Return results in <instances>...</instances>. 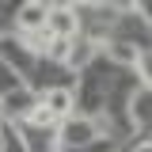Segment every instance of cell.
Here are the masks:
<instances>
[{
	"label": "cell",
	"instance_id": "2",
	"mask_svg": "<svg viewBox=\"0 0 152 152\" xmlns=\"http://www.w3.org/2000/svg\"><path fill=\"white\" fill-rule=\"evenodd\" d=\"M57 141L65 148H84V145L95 141V122H88V118H69L61 126V133H57Z\"/></svg>",
	"mask_w": 152,
	"mask_h": 152
},
{
	"label": "cell",
	"instance_id": "3",
	"mask_svg": "<svg viewBox=\"0 0 152 152\" xmlns=\"http://www.w3.org/2000/svg\"><path fill=\"white\" fill-rule=\"evenodd\" d=\"M46 19H50V4L46 0H27L23 12H19V31H27V34L46 31Z\"/></svg>",
	"mask_w": 152,
	"mask_h": 152
},
{
	"label": "cell",
	"instance_id": "5",
	"mask_svg": "<svg viewBox=\"0 0 152 152\" xmlns=\"http://www.w3.org/2000/svg\"><path fill=\"white\" fill-rule=\"evenodd\" d=\"M46 53L53 57V61H72V38H53Z\"/></svg>",
	"mask_w": 152,
	"mask_h": 152
},
{
	"label": "cell",
	"instance_id": "4",
	"mask_svg": "<svg viewBox=\"0 0 152 152\" xmlns=\"http://www.w3.org/2000/svg\"><path fill=\"white\" fill-rule=\"evenodd\" d=\"M42 103H46L57 118H69V114H72V107H76V99H72V91H69V88H50V91L42 95Z\"/></svg>",
	"mask_w": 152,
	"mask_h": 152
},
{
	"label": "cell",
	"instance_id": "7",
	"mask_svg": "<svg viewBox=\"0 0 152 152\" xmlns=\"http://www.w3.org/2000/svg\"><path fill=\"white\" fill-rule=\"evenodd\" d=\"M137 69H141V76H145V84L152 88V53H141V57H137Z\"/></svg>",
	"mask_w": 152,
	"mask_h": 152
},
{
	"label": "cell",
	"instance_id": "6",
	"mask_svg": "<svg viewBox=\"0 0 152 152\" xmlns=\"http://www.w3.org/2000/svg\"><path fill=\"white\" fill-rule=\"evenodd\" d=\"M27 118H31V122H34V126H53V122H57V114L50 110V107H46V103H42V99H38L34 107H31V114H27Z\"/></svg>",
	"mask_w": 152,
	"mask_h": 152
},
{
	"label": "cell",
	"instance_id": "1",
	"mask_svg": "<svg viewBox=\"0 0 152 152\" xmlns=\"http://www.w3.org/2000/svg\"><path fill=\"white\" fill-rule=\"evenodd\" d=\"M46 31H50V38H76V31H80V15H76V8H69V4L50 8Z\"/></svg>",
	"mask_w": 152,
	"mask_h": 152
},
{
	"label": "cell",
	"instance_id": "8",
	"mask_svg": "<svg viewBox=\"0 0 152 152\" xmlns=\"http://www.w3.org/2000/svg\"><path fill=\"white\" fill-rule=\"evenodd\" d=\"M0 152H4V137H0Z\"/></svg>",
	"mask_w": 152,
	"mask_h": 152
}]
</instances>
